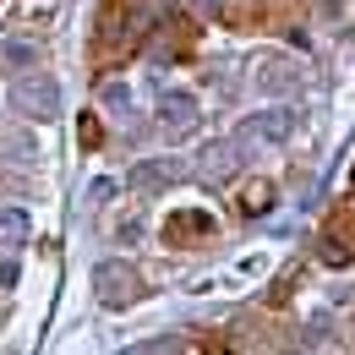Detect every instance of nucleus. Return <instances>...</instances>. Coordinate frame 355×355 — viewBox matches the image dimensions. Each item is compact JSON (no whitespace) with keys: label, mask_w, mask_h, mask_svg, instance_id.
I'll return each instance as SVG.
<instances>
[{"label":"nucleus","mask_w":355,"mask_h":355,"mask_svg":"<svg viewBox=\"0 0 355 355\" xmlns=\"http://www.w3.org/2000/svg\"><path fill=\"white\" fill-rule=\"evenodd\" d=\"M11 110L28 115V121H55L60 115V83L44 77V71H22L11 83Z\"/></svg>","instance_id":"obj_1"},{"label":"nucleus","mask_w":355,"mask_h":355,"mask_svg":"<svg viewBox=\"0 0 355 355\" xmlns=\"http://www.w3.org/2000/svg\"><path fill=\"white\" fill-rule=\"evenodd\" d=\"M93 284H98V301L110 311H126V306H137V301L148 295V284H142V273H137L132 263H98Z\"/></svg>","instance_id":"obj_2"},{"label":"nucleus","mask_w":355,"mask_h":355,"mask_svg":"<svg viewBox=\"0 0 355 355\" xmlns=\"http://www.w3.org/2000/svg\"><path fill=\"white\" fill-rule=\"evenodd\" d=\"M317 252H322V263H328V268H350L355 263V208H339V214L328 219Z\"/></svg>","instance_id":"obj_3"},{"label":"nucleus","mask_w":355,"mask_h":355,"mask_svg":"<svg viewBox=\"0 0 355 355\" xmlns=\"http://www.w3.org/2000/svg\"><path fill=\"white\" fill-rule=\"evenodd\" d=\"M164 241H170V246L214 241V214H208V208H175V214L164 219Z\"/></svg>","instance_id":"obj_4"},{"label":"nucleus","mask_w":355,"mask_h":355,"mask_svg":"<svg viewBox=\"0 0 355 355\" xmlns=\"http://www.w3.org/2000/svg\"><path fill=\"white\" fill-rule=\"evenodd\" d=\"M290 132H295V110H252L241 121L246 142H290Z\"/></svg>","instance_id":"obj_5"},{"label":"nucleus","mask_w":355,"mask_h":355,"mask_svg":"<svg viewBox=\"0 0 355 355\" xmlns=\"http://www.w3.org/2000/svg\"><path fill=\"white\" fill-rule=\"evenodd\" d=\"M175 180H186V164L180 159H142L132 170V191H164V186H175Z\"/></svg>","instance_id":"obj_6"},{"label":"nucleus","mask_w":355,"mask_h":355,"mask_svg":"<svg viewBox=\"0 0 355 355\" xmlns=\"http://www.w3.org/2000/svg\"><path fill=\"white\" fill-rule=\"evenodd\" d=\"M273 180H246L241 191H235V214L241 219H263V214H273Z\"/></svg>","instance_id":"obj_7"},{"label":"nucleus","mask_w":355,"mask_h":355,"mask_svg":"<svg viewBox=\"0 0 355 355\" xmlns=\"http://www.w3.org/2000/svg\"><path fill=\"white\" fill-rule=\"evenodd\" d=\"M159 126H164V132H191V126H197V98H191V93H164Z\"/></svg>","instance_id":"obj_8"},{"label":"nucleus","mask_w":355,"mask_h":355,"mask_svg":"<svg viewBox=\"0 0 355 355\" xmlns=\"http://www.w3.org/2000/svg\"><path fill=\"white\" fill-rule=\"evenodd\" d=\"M39 60H44V49L33 44V39H17V33L0 39V66H11V71H33Z\"/></svg>","instance_id":"obj_9"},{"label":"nucleus","mask_w":355,"mask_h":355,"mask_svg":"<svg viewBox=\"0 0 355 355\" xmlns=\"http://www.w3.org/2000/svg\"><path fill=\"white\" fill-rule=\"evenodd\" d=\"M257 88H263V93H290V88H295V66H290V60H263Z\"/></svg>","instance_id":"obj_10"},{"label":"nucleus","mask_w":355,"mask_h":355,"mask_svg":"<svg viewBox=\"0 0 355 355\" xmlns=\"http://www.w3.org/2000/svg\"><path fill=\"white\" fill-rule=\"evenodd\" d=\"M33 235V219L22 208H0V246H22Z\"/></svg>","instance_id":"obj_11"},{"label":"nucleus","mask_w":355,"mask_h":355,"mask_svg":"<svg viewBox=\"0 0 355 355\" xmlns=\"http://www.w3.org/2000/svg\"><path fill=\"white\" fill-rule=\"evenodd\" d=\"M0 148H6V159H22V164H28V159H39V142H33V137H22V132H6V137H0Z\"/></svg>","instance_id":"obj_12"},{"label":"nucleus","mask_w":355,"mask_h":355,"mask_svg":"<svg viewBox=\"0 0 355 355\" xmlns=\"http://www.w3.org/2000/svg\"><path fill=\"white\" fill-rule=\"evenodd\" d=\"M11 284H17V263L6 257V263H0V290H11Z\"/></svg>","instance_id":"obj_13"},{"label":"nucleus","mask_w":355,"mask_h":355,"mask_svg":"<svg viewBox=\"0 0 355 355\" xmlns=\"http://www.w3.org/2000/svg\"><path fill=\"white\" fill-rule=\"evenodd\" d=\"M104 104H126V83H110V88H104Z\"/></svg>","instance_id":"obj_14"}]
</instances>
